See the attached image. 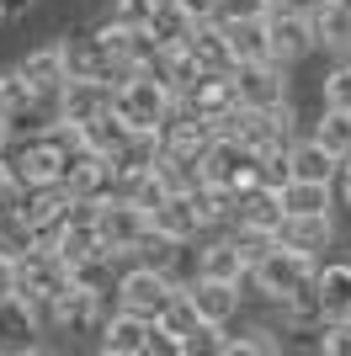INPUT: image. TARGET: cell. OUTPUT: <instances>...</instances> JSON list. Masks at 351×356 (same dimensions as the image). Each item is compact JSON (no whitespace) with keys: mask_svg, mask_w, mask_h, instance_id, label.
<instances>
[{"mask_svg":"<svg viewBox=\"0 0 351 356\" xmlns=\"http://www.w3.org/2000/svg\"><path fill=\"white\" fill-rule=\"evenodd\" d=\"M176 106H181V96H176V90L165 86L155 70L123 74V80H117V90H112V112L128 122L133 134H160L165 122L176 118Z\"/></svg>","mask_w":351,"mask_h":356,"instance_id":"1","label":"cell"},{"mask_svg":"<svg viewBox=\"0 0 351 356\" xmlns=\"http://www.w3.org/2000/svg\"><path fill=\"white\" fill-rule=\"evenodd\" d=\"M314 277H320V255L298 250V245H288V239H277V245L250 266V287H256L266 303H282L288 293H298V287L314 282Z\"/></svg>","mask_w":351,"mask_h":356,"instance_id":"2","label":"cell"},{"mask_svg":"<svg viewBox=\"0 0 351 356\" xmlns=\"http://www.w3.org/2000/svg\"><path fill=\"white\" fill-rule=\"evenodd\" d=\"M96 208V229H102V239H107V250L117 255V261H128L139 245L149 239V229H155V213L149 208H139L128 192H117V197H107V202H91Z\"/></svg>","mask_w":351,"mask_h":356,"instance_id":"3","label":"cell"},{"mask_svg":"<svg viewBox=\"0 0 351 356\" xmlns=\"http://www.w3.org/2000/svg\"><path fill=\"white\" fill-rule=\"evenodd\" d=\"M176 298H181V282H176L171 271L149 266V261H133V266L117 277V303L133 309V314H144V319H160Z\"/></svg>","mask_w":351,"mask_h":356,"instance_id":"4","label":"cell"},{"mask_svg":"<svg viewBox=\"0 0 351 356\" xmlns=\"http://www.w3.org/2000/svg\"><path fill=\"white\" fill-rule=\"evenodd\" d=\"M261 160H266V154H256L245 138L219 134L213 149L203 154V181H219V186H229V192L240 197V192H250V186L261 181Z\"/></svg>","mask_w":351,"mask_h":356,"instance_id":"5","label":"cell"},{"mask_svg":"<svg viewBox=\"0 0 351 356\" xmlns=\"http://www.w3.org/2000/svg\"><path fill=\"white\" fill-rule=\"evenodd\" d=\"M6 165H11L16 186H48V181H64L70 154H64L48 134H16L11 149H6Z\"/></svg>","mask_w":351,"mask_h":356,"instance_id":"6","label":"cell"},{"mask_svg":"<svg viewBox=\"0 0 351 356\" xmlns=\"http://www.w3.org/2000/svg\"><path fill=\"white\" fill-rule=\"evenodd\" d=\"M181 106L197 112L203 122H213L219 134H229V118L240 112V86H234V74H219V70H203L181 90Z\"/></svg>","mask_w":351,"mask_h":356,"instance_id":"7","label":"cell"},{"mask_svg":"<svg viewBox=\"0 0 351 356\" xmlns=\"http://www.w3.org/2000/svg\"><path fill=\"white\" fill-rule=\"evenodd\" d=\"M266 27H272V59L288 64V70L304 59V54L320 48V38H314V16H309V11H282V6H272Z\"/></svg>","mask_w":351,"mask_h":356,"instance_id":"8","label":"cell"},{"mask_svg":"<svg viewBox=\"0 0 351 356\" xmlns=\"http://www.w3.org/2000/svg\"><path fill=\"white\" fill-rule=\"evenodd\" d=\"M240 106H282L288 102V64L277 59H245L234 70Z\"/></svg>","mask_w":351,"mask_h":356,"instance_id":"9","label":"cell"},{"mask_svg":"<svg viewBox=\"0 0 351 356\" xmlns=\"http://www.w3.org/2000/svg\"><path fill=\"white\" fill-rule=\"evenodd\" d=\"M288 223V208H282V192L256 181L250 192L234 197V229H250V234H282Z\"/></svg>","mask_w":351,"mask_h":356,"instance_id":"10","label":"cell"},{"mask_svg":"<svg viewBox=\"0 0 351 356\" xmlns=\"http://www.w3.org/2000/svg\"><path fill=\"white\" fill-rule=\"evenodd\" d=\"M149 335H155V319H144L133 309H112L102 335H96V346L107 356H149Z\"/></svg>","mask_w":351,"mask_h":356,"instance_id":"11","label":"cell"},{"mask_svg":"<svg viewBox=\"0 0 351 356\" xmlns=\"http://www.w3.org/2000/svg\"><path fill=\"white\" fill-rule=\"evenodd\" d=\"M22 70H27V80L38 86V96H43V102H58V96H64V86H70V48H64V38L38 43L27 59H22Z\"/></svg>","mask_w":351,"mask_h":356,"instance_id":"12","label":"cell"},{"mask_svg":"<svg viewBox=\"0 0 351 356\" xmlns=\"http://www.w3.org/2000/svg\"><path fill=\"white\" fill-rule=\"evenodd\" d=\"M181 293H187V303L197 309V319H208V325H229L234 314H240V282L197 277V282H187Z\"/></svg>","mask_w":351,"mask_h":356,"instance_id":"13","label":"cell"},{"mask_svg":"<svg viewBox=\"0 0 351 356\" xmlns=\"http://www.w3.org/2000/svg\"><path fill=\"white\" fill-rule=\"evenodd\" d=\"M112 80H70L64 86V96H58V118H70V122H96L112 112Z\"/></svg>","mask_w":351,"mask_h":356,"instance_id":"14","label":"cell"},{"mask_svg":"<svg viewBox=\"0 0 351 356\" xmlns=\"http://www.w3.org/2000/svg\"><path fill=\"white\" fill-rule=\"evenodd\" d=\"M187 48L197 54V64H203V70H219V74H234V70H240V54H234L229 27H224L219 16H213V22H197V27H192V38H187Z\"/></svg>","mask_w":351,"mask_h":356,"instance_id":"15","label":"cell"},{"mask_svg":"<svg viewBox=\"0 0 351 356\" xmlns=\"http://www.w3.org/2000/svg\"><path fill=\"white\" fill-rule=\"evenodd\" d=\"M38 335H43V319L32 314V303L22 298H6L0 303V351H38Z\"/></svg>","mask_w":351,"mask_h":356,"instance_id":"16","label":"cell"},{"mask_svg":"<svg viewBox=\"0 0 351 356\" xmlns=\"http://www.w3.org/2000/svg\"><path fill=\"white\" fill-rule=\"evenodd\" d=\"M336 202H341L336 181H304V176L282 181V208H288V218H314V213H336Z\"/></svg>","mask_w":351,"mask_h":356,"instance_id":"17","label":"cell"},{"mask_svg":"<svg viewBox=\"0 0 351 356\" xmlns=\"http://www.w3.org/2000/svg\"><path fill=\"white\" fill-rule=\"evenodd\" d=\"M155 229L160 234H171V239H192L197 245V234H208V223H203V213H197V197L192 192H171L155 208Z\"/></svg>","mask_w":351,"mask_h":356,"instance_id":"18","label":"cell"},{"mask_svg":"<svg viewBox=\"0 0 351 356\" xmlns=\"http://www.w3.org/2000/svg\"><path fill=\"white\" fill-rule=\"evenodd\" d=\"M314 38H320L325 54L351 59V0H320V11H314Z\"/></svg>","mask_w":351,"mask_h":356,"instance_id":"19","label":"cell"},{"mask_svg":"<svg viewBox=\"0 0 351 356\" xmlns=\"http://www.w3.org/2000/svg\"><path fill=\"white\" fill-rule=\"evenodd\" d=\"M288 165H292V176H304V181H336L341 154L309 134V138H292L288 144Z\"/></svg>","mask_w":351,"mask_h":356,"instance_id":"20","label":"cell"},{"mask_svg":"<svg viewBox=\"0 0 351 356\" xmlns=\"http://www.w3.org/2000/svg\"><path fill=\"white\" fill-rule=\"evenodd\" d=\"M197 255H203V277H224V282H250V266H245V255H240V239H234V234L197 245Z\"/></svg>","mask_w":351,"mask_h":356,"instance_id":"21","label":"cell"},{"mask_svg":"<svg viewBox=\"0 0 351 356\" xmlns=\"http://www.w3.org/2000/svg\"><path fill=\"white\" fill-rule=\"evenodd\" d=\"M314 287H320L325 319H351V261H330V266H320Z\"/></svg>","mask_w":351,"mask_h":356,"instance_id":"22","label":"cell"},{"mask_svg":"<svg viewBox=\"0 0 351 356\" xmlns=\"http://www.w3.org/2000/svg\"><path fill=\"white\" fill-rule=\"evenodd\" d=\"M288 245H298V250H330V239H336V213H314V218H288L282 223V234Z\"/></svg>","mask_w":351,"mask_h":356,"instance_id":"23","label":"cell"},{"mask_svg":"<svg viewBox=\"0 0 351 356\" xmlns=\"http://www.w3.org/2000/svg\"><path fill=\"white\" fill-rule=\"evenodd\" d=\"M0 245L11 255H32V250H43V229L11 202V208H0Z\"/></svg>","mask_w":351,"mask_h":356,"instance_id":"24","label":"cell"},{"mask_svg":"<svg viewBox=\"0 0 351 356\" xmlns=\"http://www.w3.org/2000/svg\"><path fill=\"white\" fill-rule=\"evenodd\" d=\"M224 27H229V43H234V54H240V64L245 59H272V27H266V16L224 22Z\"/></svg>","mask_w":351,"mask_h":356,"instance_id":"25","label":"cell"},{"mask_svg":"<svg viewBox=\"0 0 351 356\" xmlns=\"http://www.w3.org/2000/svg\"><path fill=\"white\" fill-rule=\"evenodd\" d=\"M192 27H197V22H192L176 0H165L160 11H155V22H149V38H155L160 48H176V43H187V38H192Z\"/></svg>","mask_w":351,"mask_h":356,"instance_id":"26","label":"cell"},{"mask_svg":"<svg viewBox=\"0 0 351 356\" xmlns=\"http://www.w3.org/2000/svg\"><path fill=\"white\" fill-rule=\"evenodd\" d=\"M314 138L330 144L341 160H346V154H351V112H346V106H325L320 122H314Z\"/></svg>","mask_w":351,"mask_h":356,"instance_id":"27","label":"cell"},{"mask_svg":"<svg viewBox=\"0 0 351 356\" xmlns=\"http://www.w3.org/2000/svg\"><path fill=\"white\" fill-rule=\"evenodd\" d=\"M320 102L325 106H346V112H351V59H341L336 70L320 80Z\"/></svg>","mask_w":351,"mask_h":356,"instance_id":"28","label":"cell"},{"mask_svg":"<svg viewBox=\"0 0 351 356\" xmlns=\"http://www.w3.org/2000/svg\"><path fill=\"white\" fill-rule=\"evenodd\" d=\"M224 356H256V351H277V341H272V330H245V335H229L224 330Z\"/></svg>","mask_w":351,"mask_h":356,"instance_id":"29","label":"cell"},{"mask_svg":"<svg viewBox=\"0 0 351 356\" xmlns=\"http://www.w3.org/2000/svg\"><path fill=\"white\" fill-rule=\"evenodd\" d=\"M155 11H160V0H112V22L123 27H149Z\"/></svg>","mask_w":351,"mask_h":356,"instance_id":"30","label":"cell"},{"mask_svg":"<svg viewBox=\"0 0 351 356\" xmlns=\"http://www.w3.org/2000/svg\"><path fill=\"white\" fill-rule=\"evenodd\" d=\"M320 351L351 356V319H325V325H320Z\"/></svg>","mask_w":351,"mask_h":356,"instance_id":"31","label":"cell"},{"mask_svg":"<svg viewBox=\"0 0 351 356\" xmlns=\"http://www.w3.org/2000/svg\"><path fill=\"white\" fill-rule=\"evenodd\" d=\"M277 0H224L219 22H250V16H272Z\"/></svg>","mask_w":351,"mask_h":356,"instance_id":"32","label":"cell"},{"mask_svg":"<svg viewBox=\"0 0 351 356\" xmlns=\"http://www.w3.org/2000/svg\"><path fill=\"white\" fill-rule=\"evenodd\" d=\"M6 298H16V255L0 245V303Z\"/></svg>","mask_w":351,"mask_h":356,"instance_id":"33","label":"cell"},{"mask_svg":"<svg viewBox=\"0 0 351 356\" xmlns=\"http://www.w3.org/2000/svg\"><path fill=\"white\" fill-rule=\"evenodd\" d=\"M176 6H181L192 22H213V16L224 11V0H176Z\"/></svg>","mask_w":351,"mask_h":356,"instance_id":"34","label":"cell"},{"mask_svg":"<svg viewBox=\"0 0 351 356\" xmlns=\"http://www.w3.org/2000/svg\"><path fill=\"white\" fill-rule=\"evenodd\" d=\"M16 192H22V186H16V176H11V165L0 160V208H11V202H16Z\"/></svg>","mask_w":351,"mask_h":356,"instance_id":"35","label":"cell"},{"mask_svg":"<svg viewBox=\"0 0 351 356\" xmlns=\"http://www.w3.org/2000/svg\"><path fill=\"white\" fill-rule=\"evenodd\" d=\"M336 192H341V208H351V154L341 160V170H336Z\"/></svg>","mask_w":351,"mask_h":356,"instance_id":"36","label":"cell"},{"mask_svg":"<svg viewBox=\"0 0 351 356\" xmlns=\"http://www.w3.org/2000/svg\"><path fill=\"white\" fill-rule=\"evenodd\" d=\"M38 0H0V11H6V22H22V16L32 11Z\"/></svg>","mask_w":351,"mask_h":356,"instance_id":"37","label":"cell"},{"mask_svg":"<svg viewBox=\"0 0 351 356\" xmlns=\"http://www.w3.org/2000/svg\"><path fill=\"white\" fill-rule=\"evenodd\" d=\"M11 138H16V134H11V122L0 118V160H6V149H11Z\"/></svg>","mask_w":351,"mask_h":356,"instance_id":"38","label":"cell"},{"mask_svg":"<svg viewBox=\"0 0 351 356\" xmlns=\"http://www.w3.org/2000/svg\"><path fill=\"white\" fill-rule=\"evenodd\" d=\"M0 27H6V11H0Z\"/></svg>","mask_w":351,"mask_h":356,"instance_id":"39","label":"cell"},{"mask_svg":"<svg viewBox=\"0 0 351 356\" xmlns=\"http://www.w3.org/2000/svg\"><path fill=\"white\" fill-rule=\"evenodd\" d=\"M160 6H165V0H160Z\"/></svg>","mask_w":351,"mask_h":356,"instance_id":"40","label":"cell"}]
</instances>
